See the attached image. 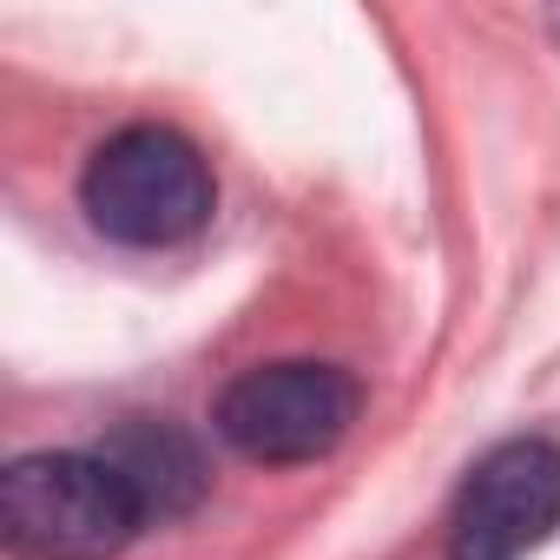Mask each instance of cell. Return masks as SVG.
<instances>
[{
  "label": "cell",
  "mask_w": 560,
  "mask_h": 560,
  "mask_svg": "<svg viewBox=\"0 0 560 560\" xmlns=\"http://www.w3.org/2000/svg\"><path fill=\"white\" fill-rule=\"evenodd\" d=\"M139 527L145 508L100 448H34L0 475V540L27 560H113Z\"/></svg>",
  "instance_id": "cell-1"
},
{
  "label": "cell",
  "mask_w": 560,
  "mask_h": 560,
  "mask_svg": "<svg viewBox=\"0 0 560 560\" xmlns=\"http://www.w3.org/2000/svg\"><path fill=\"white\" fill-rule=\"evenodd\" d=\"M80 205L100 237L126 250H172L211 224L218 185L178 126H119L80 172Z\"/></svg>",
  "instance_id": "cell-2"
},
{
  "label": "cell",
  "mask_w": 560,
  "mask_h": 560,
  "mask_svg": "<svg viewBox=\"0 0 560 560\" xmlns=\"http://www.w3.org/2000/svg\"><path fill=\"white\" fill-rule=\"evenodd\" d=\"M357 409H363V389L350 370L291 357V363H257L231 376L211 402V429L244 462L298 468V462H324L350 435Z\"/></svg>",
  "instance_id": "cell-3"
},
{
  "label": "cell",
  "mask_w": 560,
  "mask_h": 560,
  "mask_svg": "<svg viewBox=\"0 0 560 560\" xmlns=\"http://www.w3.org/2000/svg\"><path fill=\"white\" fill-rule=\"evenodd\" d=\"M560 527V442H494L455 488L448 560H521Z\"/></svg>",
  "instance_id": "cell-4"
},
{
  "label": "cell",
  "mask_w": 560,
  "mask_h": 560,
  "mask_svg": "<svg viewBox=\"0 0 560 560\" xmlns=\"http://www.w3.org/2000/svg\"><path fill=\"white\" fill-rule=\"evenodd\" d=\"M100 455L132 481L139 508H145V527L191 514V508L205 501V488H211V468H205L198 442H191L178 422H165V416H132V422H119Z\"/></svg>",
  "instance_id": "cell-5"
},
{
  "label": "cell",
  "mask_w": 560,
  "mask_h": 560,
  "mask_svg": "<svg viewBox=\"0 0 560 560\" xmlns=\"http://www.w3.org/2000/svg\"><path fill=\"white\" fill-rule=\"evenodd\" d=\"M553 27H560V21H553Z\"/></svg>",
  "instance_id": "cell-6"
}]
</instances>
